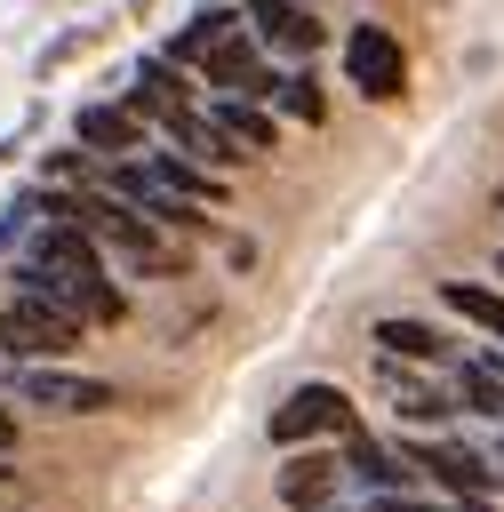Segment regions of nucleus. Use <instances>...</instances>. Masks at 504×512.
<instances>
[{
  "instance_id": "nucleus-22",
  "label": "nucleus",
  "mask_w": 504,
  "mask_h": 512,
  "mask_svg": "<svg viewBox=\"0 0 504 512\" xmlns=\"http://www.w3.org/2000/svg\"><path fill=\"white\" fill-rule=\"evenodd\" d=\"M448 512H496V504H448Z\"/></svg>"
},
{
  "instance_id": "nucleus-23",
  "label": "nucleus",
  "mask_w": 504,
  "mask_h": 512,
  "mask_svg": "<svg viewBox=\"0 0 504 512\" xmlns=\"http://www.w3.org/2000/svg\"><path fill=\"white\" fill-rule=\"evenodd\" d=\"M496 280H504V256H496Z\"/></svg>"
},
{
  "instance_id": "nucleus-2",
  "label": "nucleus",
  "mask_w": 504,
  "mask_h": 512,
  "mask_svg": "<svg viewBox=\"0 0 504 512\" xmlns=\"http://www.w3.org/2000/svg\"><path fill=\"white\" fill-rule=\"evenodd\" d=\"M72 344H80V320L64 304H48V296H8L0 304V352L8 360H56Z\"/></svg>"
},
{
  "instance_id": "nucleus-19",
  "label": "nucleus",
  "mask_w": 504,
  "mask_h": 512,
  "mask_svg": "<svg viewBox=\"0 0 504 512\" xmlns=\"http://www.w3.org/2000/svg\"><path fill=\"white\" fill-rule=\"evenodd\" d=\"M32 216H40V200H8V216H0V248H16Z\"/></svg>"
},
{
  "instance_id": "nucleus-18",
  "label": "nucleus",
  "mask_w": 504,
  "mask_h": 512,
  "mask_svg": "<svg viewBox=\"0 0 504 512\" xmlns=\"http://www.w3.org/2000/svg\"><path fill=\"white\" fill-rule=\"evenodd\" d=\"M280 104H288L296 120H320V88H312L304 72H288V80H280Z\"/></svg>"
},
{
  "instance_id": "nucleus-16",
  "label": "nucleus",
  "mask_w": 504,
  "mask_h": 512,
  "mask_svg": "<svg viewBox=\"0 0 504 512\" xmlns=\"http://www.w3.org/2000/svg\"><path fill=\"white\" fill-rule=\"evenodd\" d=\"M384 384H392V416H408V424H440V416H448V400H440L432 384H416V376H400V368H384Z\"/></svg>"
},
{
  "instance_id": "nucleus-10",
  "label": "nucleus",
  "mask_w": 504,
  "mask_h": 512,
  "mask_svg": "<svg viewBox=\"0 0 504 512\" xmlns=\"http://www.w3.org/2000/svg\"><path fill=\"white\" fill-rule=\"evenodd\" d=\"M224 40H240V8H208L200 24H184V32L168 40V56H176V64H208Z\"/></svg>"
},
{
  "instance_id": "nucleus-6",
  "label": "nucleus",
  "mask_w": 504,
  "mask_h": 512,
  "mask_svg": "<svg viewBox=\"0 0 504 512\" xmlns=\"http://www.w3.org/2000/svg\"><path fill=\"white\" fill-rule=\"evenodd\" d=\"M24 392H32V400H48V408H64V416H96V408H112V384H104V376H56V368H24Z\"/></svg>"
},
{
  "instance_id": "nucleus-14",
  "label": "nucleus",
  "mask_w": 504,
  "mask_h": 512,
  "mask_svg": "<svg viewBox=\"0 0 504 512\" xmlns=\"http://www.w3.org/2000/svg\"><path fill=\"white\" fill-rule=\"evenodd\" d=\"M168 136L184 144V160H192V168H200V160H232L224 128H216V120H200V112H176V120H168Z\"/></svg>"
},
{
  "instance_id": "nucleus-17",
  "label": "nucleus",
  "mask_w": 504,
  "mask_h": 512,
  "mask_svg": "<svg viewBox=\"0 0 504 512\" xmlns=\"http://www.w3.org/2000/svg\"><path fill=\"white\" fill-rule=\"evenodd\" d=\"M456 400H464L472 416H504V376H496L488 360H472V368H456Z\"/></svg>"
},
{
  "instance_id": "nucleus-9",
  "label": "nucleus",
  "mask_w": 504,
  "mask_h": 512,
  "mask_svg": "<svg viewBox=\"0 0 504 512\" xmlns=\"http://www.w3.org/2000/svg\"><path fill=\"white\" fill-rule=\"evenodd\" d=\"M336 456H296L288 472H280V504H296V512H320L328 496H336Z\"/></svg>"
},
{
  "instance_id": "nucleus-3",
  "label": "nucleus",
  "mask_w": 504,
  "mask_h": 512,
  "mask_svg": "<svg viewBox=\"0 0 504 512\" xmlns=\"http://www.w3.org/2000/svg\"><path fill=\"white\" fill-rule=\"evenodd\" d=\"M272 448H304V440H320V432H352V400L336 392V384H296L280 408H272Z\"/></svg>"
},
{
  "instance_id": "nucleus-25",
  "label": "nucleus",
  "mask_w": 504,
  "mask_h": 512,
  "mask_svg": "<svg viewBox=\"0 0 504 512\" xmlns=\"http://www.w3.org/2000/svg\"><path fill=\"white\" fill-rule=\"evenodd\" d=\"M496 208H504V200H496Z\"/></svg>"
},
{
  "instance_id": "nucleus-5",
  "label": "nucleus",
  "mask_w": 504,
  "mask_h": 512,
  "mask_svg": "<svg viewBox=\"0 0 504 512\" xmlns=\"http://www.w3.org/2000/svg\"><path fill=\"white\" fill-rule=\"evenodd\" d=\"M240 16H248L272 48H296V56L328 40V32H320V16H312V8H296V0H240Z\"/></svg>"
},
{
  "instance_id": "nucleus-12",
  "label": "nucleus",
  "mask_w": 504,
  "mask_h": 512,
  "mask_svg": "<svg viewBox=\"0 0 504 512\" xmlns=\"http://www.w3.org/2000/svg\"><path fill=\"white\" fill-rule=\"evenodd\" d=\"M208 120L232 136V152H264V144L280 136V128H272V112H256V104H232V96H224V104H208Z\"/></svg>"
},
{
  "instance_id": "nucleus-15",
  "label": "nucleus",
  "mask_w": 504,
  "mask_h": 512,
  "mask_svg": "<svg viewBox=\"0 0 504 512\" xmlns=\"http://www.w3.org/2000/svg\"><path fill=\"white\" fill-rule=\"evenodd\" d=\"M152 184H160V192H176V200H208V208H216V176H208V168H192V160H176V152H160V160H152Z\"/></svg>"
},
{
  "instance_id": "nucleus-20",
  "label": "nucleus",
  "mask_w": 504,
  "mask_h": 512,
  "mask_svg": "<svg viewBox=\"0 0 504 512\" xmlns=\"http://www.w3.org/2000/svg\"><path fill=\"white\" fill-rule=\"evenodd\" d=\"M368 512H440V504H424V496H376Z\"/></svg>"
},
{
  "instance_id": "nucleus-11",
  "label": "nucleus",
  "mask_w": 504,
  "mask_h": 512,
  "mask_svg": "<svg viewBox=\"0 0 504 512\" xmlns=\"http://www.w3.org/2000/svg\"><path fill=\"white\" fill-rule=\"evenodd\" d=\"M440 296H448V312L472 320L480 336H504V288H488V280H440Z\"/></svg>"
},
{
  "instance_id": "nucleus-4",
  "label": "nucleus",
  "mask_w": 504,
  "mask_h": 512,
  "mask_svg": "<svg viewBox=\"0 0 504 512\" xmlns=\"http://www.w3.org/2000/svg\"><path fill=\"white\" fill-rule=\"evenodd\" d=\"M408 456H416V464H424L456 504H480V496H488V480H496L480 448H408Z\"/></svg>"
},
{
  "instance_id": "nucleus-24",
  "label": "nucleus",
  "mask_w": 504,
  "mask_h": 512,
  "mask_svg": "<svg viewBox=\"0 0 504 512\" xmlns=\"http://www.w3.org/2000/svg\"><path fill=\"white\" fill-rule=\"evenodd\" d=\"M496 376H504V360H496Z\"/></svg>"
},
{
  "instance_id": "nucleus-13",
  "label": "nucleus",
  "mask_w": 504,
  "mask_h": 512,
  "mask_svg": "<svg viewBox=\"0 0 504 512\" xmlns=\"http://www.w3.org/2000/svg\"><path fill=\"white\" fill-rule=\"evenodd\" d=\"M208 80H224V88H280V80L256 64V48H248V40H224V48L208 56Z\"/></svg>"
},
{
  "instance_id": "nucleus-21",
  "label": "nucleus",
  "mask_w": 504,
  "mask_h": 512,
  "mask_svg": "<svg viewBox=\"0 0 504 512\" xmlns=\"http://www.w3.org/2000/svg\"><path fill=\"white\" fill-rule=\"evenodd\" d=\"M8 448H16V416L0 408V456H8Z\"/></svg>"
},
{
  "instance_id": "nucleus-8",
  "label": "nucleus",
  "mask_w": 504,
  "mask_h": 512,
  "mask_svg": "<svg viewBox=\"0 0 504 512\" xmlns=\"http://www.w3.org/2000/svg\"><path fill=\"white\" fill-rule=\"evenodd\" d=\"M376 352L392 360H448V336L432 328V320H408V312H392V320H376Z\"/></svg>"
},
{
  "instance_id": "nucleus-7",
  "label": "nucleus",
  "mask_w": 504,
  "mask_h": 512,
  "mask_svg": "<svg viewBox=\"0 0 504 512\" xmlns=\"http://www.w3.org/2000/svg\"><path fill=\"white\" fill-rule=\"evenodd\" d=\"M72 136H80L88 152H112V160L144 144V128H136L128 104H80V112H72Z\"/></svg>"
},
{
  "instance_id": "nucleus-1",
  "label": "nucleus",
  "mask_w": 504,
  "mask_h": 512,
  "mask_svg": "<svg viewBox=\"0 0 504 512\" xmlns=\"http://www.w3.org/2000/svg\"><path fill=\"white\" fill-rule=\"evenodd\" d=\"M344 80H352L368 104H392V96L408 88V48H400V32L376 24V16H360V24L344 32Z\"/></svg>"
}]
</instances>
